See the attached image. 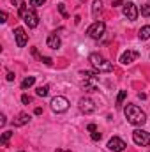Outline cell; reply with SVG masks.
<instances>
[{
	"instance_id": "4316f807",
	"label": "cell",
	"mask_w": 150,
	"mask_h": 152,
	"mask_svg": "<svg viewBox=\"0 0 150 152\" xmlns=\"http://www.w3.org/2000/svg\"><path fill=\"white\" fill-rule=\"evenodd\" d=\"M0 21H2V23L7 21V12H5V11H2V14H0Z\"/></svg>"
},
{
	"instance_id": "6da1fadb",
	"label": "cell",
	"mask_w": 150,
	"mask_h": 152,
	"mask_svg": "<svg viewBox=\"0 0 150 152\" xmlns=\"http://www.w3.org/2000/svg\"><path fill=\"white\" fill-rule=\"evenodd\" d=\"M124 113H125V118L129 120V124L133 126H143L147 122V113L141 108H138L136 104H127Z\"/></svg>"
},
{
	"instance_id": "cb8c5ba5",
	"label": "cell",
	"mask_w": 150,
	"mask_h": 152,
	"mask_svg": "<svg viewBox=\"0 0 150 152\" xmlns=\"http://www.w3.org/2000/svg\"><path fill=\"white\" fill-rule=\"evenodd\" d=\"M21 103H23V104H30V103H32V97L27 96V94H23V96H21Z\"/></svg>"
},
{
	"instance_id": "8992f818",
	"label": "cell",
	"mask_w": 150,
	"mask_h": 152,
	"mask_svg": "<svg viewBox=\"0 0 150 152\" xmlns=\"http://www.w3.org/2000/svg\"><path fill=\"white\" fill-rule=\"evenodd\" d=\"M104 30H106V25L103 21H95V23H92L88 27L87 34H88V37H92V39H101L104 36Z\"/></svg>"
},
{
	"instance_id": "2e32d148",
	"label": "cell",
	"mask_w": 150,
	"mask_h": 152,
	"mask_svg": "<svg viewBox=\"0 0 150 152\" xmlns=\"http://www.w3.org/2000/svg\"><path fill=\"white\" fill-rule=\"evenodd\" d=\"M34 83H36V78H34V76H28V78H25V80L21 81V88L27 90V88H30Z\"/></svg>"
},
{
	"instance_id": "ac0fdd59",
	"label": "cell",
	"mask_w": 150,
	"mask_h": 152,
	"mask_svg": "<svg viewBox=\"0 0 150 152\" xmlns=\"http://www.w3.org/2000/svg\"><path fill=\"white\" fill-rule=\"evenodd\" d=\"M36 94H37L39 97H46V96L50 94V87H48V85H41V87H37Z\"/></svg>"
},
{
	"instance_id": "f1b7e54d",
	"label": "cell",
	"mask_w": 150,
	"mask_h": 152,
	"mask_svg": "<svg viewBox=\"0 0 150 152\" xmlns=\"http://www.w3.org/2000/svg\"><path fill=\"white\" fill-rule=\"evenodd\" d=\"M5 122H7V120H5V115H0V126H2V127L5 126Z\"/></svg>"
},
{
	"instance_id": "ffe728a7",
	"label": "cell",
	"mask_w": 150,
	"mask_h": 152,
	"mask_svg": "<svg viewBox=\"0 0 150 152\" xmlns=\"http://www.w3.org/2000/svg\"><path fill=\"white\" fill-rule=\"evenodd\" d=\"M140 12H141V16H145V18H150V5H141Z\"/></svg>"
},
{
	"instance_id": "9c48e42d",
	"label": "cell",
	"mask_w": 150,
	"mask_h": 152,
	"mask_svg": "<svg viewBox=\"0 0 150 152\" xmlns=\"http://www.w3.org/2000/svg\"><path fill=\"white\" fill-rule=\"evenodd\" d=\"M79 110L87 115L94 113L95 112V103L92 99H88V97H83V99H79Z\"/></svg>"
},
{
	"instance_id": "1f68e13d",
	"label": "cell",
	"mask_w": 150,
	"mask_h": 152,
	"mask_svg": "<svg viewBox=\"0 0 150 152\" xmlns=\"http://www.w3.org/2000/svg\"><path fill=\"white\" fill-rule=\"evenodd\" d=\"M34 113H36V115H41V113H42V108H36V110H34Z\"/></svg>"
},
{
	"instance_id": "9a60e30c",
	"label": "cell",
	"mask_w": 150,
	"mask_h": 152,
	"mask_svg": "<svg viewBox=\"0 0 150 152\" xmlns=\"http://www.w3.org/2000/svg\"><path fill=\"white\" fill-rule=\"evenodd\" d=\"M28 118H30V117H28L27 113H20L18 115V118L14 120V126H25V124L28 122Z\"/></svg>"
},
{
	"instance_id": "d6a6232c",
	"label": "cell",
	"mask_w": 150,
	"mask_h": 152,
	"mask_svg": "<svg viewBox=\"0 0 150 152\" xmlns=\"http://www.w3.org/2000/svg\"><path fill=\"white\" fill-rule=\"evenodd\" d=\"M12 4H16V5H18V7H20V5H21V4H23V2H21V0H12Z\"/></svg>"
},
{
	"instance_id": "ba28073f",
	"label": "cell",
	"mask_w": 150,
	"mask_h": 152,
	"mask_svg": "<svg viewBox=\"0 0 150 152\" xmlns=\"http://www.w3.org/2000/svg\"><path fill=\"white\" fill-rule=\"evenodd\" d=\"M125 147H127V145H125V142H124L122 138H118V136H113L111 140L108 142V149L113 151V152H122Z\"/></svg>"
},
{
	"instance_id": "3957f363",
	"label": "cell",
	"mask_w": 150,
	"mask_h": 152,
	"mask_svg": "<svg viewBox=\"0 0 150 152\" xmlns=\"http://www.w3.org/2000/svg\"><path fill=\"white\" fill-rule=\"evenodd\" d=\"M20 16L23 18V21L28 25V28H36L39 25V16L34 9H28L27 4H21L20 5Z\"/></svg>"
},
{
	"instance_id": "484cf974",
	"label": "cell",
	"mask_w": 150,
	"mask_h": 152,
	"mask_svg": "<svg viewBox=\"0 0 150 152\" xmlns=\"http://www.w3.org/2000/svg\"><path fill=\"white\" fill-rule=\"evenodd\" d=\"M41 62H44L46 66H51V64H53V60H51L50 57H41Z\"/></svg>"
},
{
	"instance_id": "603a6c76",
	"label": "cell",
	"mask_w": 150,
	"mask_h": 152,
	"mask_svg": "<svg viewBox=\"0 0 150 152\" xmlns=\"http://www.w3.org/2000/svg\"><path fill=\"white\" fill-rule=\"evenodd\" d=\"M58 11H60V14H62L64 18H69V14H67V11H66V7H64V4H58Z\"/></svg>"
},
{
	"instance_id": "e0dca14e",
	"label": "cell",
	"mask_w": 150,
	"mask_h": 152,
	"mask_svg": "<svg viewBox=\"0 0 150 152\" xmlns=\"http://www.w3.org/2000/svg\"><path fill=\"white\" fill-rule=\"evenodd\" d=\"M11 136H12V131H4V133H2V138H0V143H2V147H7V143H9Z\"/></svg>"
},
{
	"instance_id": "e575fe53",
	"label": "cell",
	"mask_w": 150,
	"mask_h": 152,
	"mask_svg": "<svg viewBox=\"0 0 150 152\" xmlns=\"http://www.w3.org/2000/svg\"><path fill=\"white\" fill-rule=\"evenodd\" d=\"M18 152H25V151H18Z\"/></svg>"
},
{
	"instance_id": "836d02e7",
	"label": "cell",
	"mask_w": 150,
	"mask_h": 152,
	"mask_svg": "<svg viewBox=\"0 0 150 152\" xmlns=\"http://www.w3.org/2000/svg\"><path fill=\"white\" fill-rule=\"evenodd\" d=\"M62 152H71V151H62Z\"/></svg>"
},
{
	"instance_id": "5bb4252c",
	"label": "cell",
	"mask_w": 150,
	"mask_h": 152,
	"mask_svg": "<svg viewBox=\"0 0 150 152\" xmlns=\"http://www.w3.org/2000/svg\"><path fill=\"white\" fill-rule=\"evenodd\" d=\"M138 37L140 39H150V25H145V27H141L140 28V32H138Z\"/></svg>"
},
{
	"instance_id": "7c38bea8",
	"label": "cell",
	"mask_w": 150,
	"mask_h": 152,
	"mask_svg": "<svg viewBox=\"0 0 150 152\" xmlns=\"http://www.w3.org/2000/svg\"><path fill=\"white\" fill-rule=\"evenodd\" d=\"M46 44H48V48L57 50V48H60L62 41H60V37H58L57 34H50V36H48V39H46Z\"/></svg>"
},
{
	"instance_id": "4dcf8cb0",
	"label": "cell",
	"mask_w": 150,
	"mask_h": 152,
	"mask_svg": "<svg viewBox=\"0 0 150 152\" xmlns=\"http://www.w3.org/2000/svg\"><path fill=\"white\" fill-rule=\"evenodd\" d=\"M122 4H124L122 0H115V2H113V7H118V5H122Z\"/></svg>"
},
{
	"instance_id": "d4e9b609",
	"label": "cell",
	"mask_w": 150,
	"mask_h": 152,
	"mask_svg": "<svg viewBox=\"0 0 150 152\" xmlns=\"http://www.w3.org/2000/svg\"><path fill=\"white\" fill-rule=\"evenodd\" d=\"M101 136H103V134H101V133H99V131H94V133H92V134H90V138H92V140H94V142H99V140H101Z\"/></svg>"
},
{
	"instance_id": "7a4b0ae2",
	"label": "cell",
	"mask_w": 150,
	"mask_h": 152,
	"mask_svg": "<svg viewBox=\"0 0 150 152\" xmlns=\"http://www.w3.org/2000/svg\"><path fill=\"white\" fill-rule=\"evenodd\" d=\"M88 62H90V64L94 66V69L99 71V73H110V71H113L111 62H108L101 53H90Z\"/></svg>"
},
{
	"instance_id": "5b68a950",
	"label": "cell",
	"mask_w": 150,
	"mask_h": 152,
	"mask_svg": "<svg viewBox=\"0 0 150 152\" xmlns=\"http://www.w3.org/2000/svg\"><path fill=\"white\" fill-rule=\"evenodd\" d=\"M133 142L140 147H147V145H150V133L143 131V129H136L133 133Z\"/></svg>"
},
{
	"instance_id": "8fae6325",
	"label": "cell",
	"mask_w": 150,
	"mask_h": 152,
	"mask_svg": "<svg viewBox=\"0 0 150 152\" xmlns=\"http://www.w3.org/2000/svg\"><path fill=\"white\" fill-rule=\"evenodd\" d=\"M138 57H140V53H138V51H134V50H127V51H124V53H122V57H120V64H124V66L133 64Z\"/></svg>"
},
{
	"instance_id": "44dd1931",
	"label": "cell",
	"mask_w": 150,
	"mask_h": 152,
	"mask_svg": "<svg viewBox=\"0 0 150 152\" xmlns=\"http://www.w3.org/2000/svg\"><path fill=\"white\" fill-rule=\"evenodd\" d=\"M81 76H83L85 80H95V78H97L95 73H90V71H81Z\"/></svg>"
},
{
	"instance_id": "30bf717a",
	"label": "cell",
	"mask_w": 150,
	"mask_h": 152,
	"mask_svg": "<svg viewBox=\"0 0 150 152\" xmlns=\"http://www.w3.org/2000/svg\"><path fill=\"white\" fill-rule=\"evenodd\" d=\"M14 39H16V44H18V48H23L27 42H28V34L21 28V27H18L16 30H14Z\"/></svg>"
},
{
	"instance_id": "7402d4cb",
	"label": "cell",
	"mask_w": 150,
	"mask_h": 152,
	"mask_svg": "<svg viewBox=\"0 0 150 152\" xmlns=\"http://www.w3.org/2000/svg\"><path fill=\"white\" fill-rule=\"evenodd\" d=\"M44 2H46V0H30V5H32V9H34V7H41Z\"/></svg>"
},
{
	"instance_id": "f546056e",
	"label": "cell",
	"mask_w": 150,
	"mask_h": 152,
	"mask_svg": "<svg viewBox=\"0 0 150 152\" xmlns=\"http://www.w3.org/2000/svg\"><path fill=\"white\" fill-rule=\"evenodd\" d=\"M14 80V73H7V81H12Z\"/></svg>"
},
{
	"instance_id": "4fadbf2b",
	"label": "cell",
	"mask_w": 150,
	"mask_h": 152,
	"mask_svg": "<svg viewBox=\"0 0 150 152\" xmlns=\"http://www.w3.org/2000/svg\"><path fill=\"white\" fill-rule=\"evenodd\" d=\"M101 11H103V2L101 0H94V4H92V14H94V18H97V14H101Z\"/></svg>"
},
{
	"instance_id": "d6986e66",
	"label": "cell",
	"mask_w": 150,
	"mask_h": 152,
	"mask_svg": "<svg viewBox=\"0 0 150 152\" xmlns=\"http://www.w3.org/2000/svg\"><path fill=\"white\" fill-rule=\"evenodd\" d=\"M125 96H127V92H125V90H120V94H118V97H117V106H120V104L124 103Z\"/></svg>"
},
{
	"instance_id": "277c9868",
	"label": "cell",
	"mask_w": 150,
	"mask_h": 152,
	"mask_svg": "<svg viewBox=\"0 0 150 152\" xmlns=\"http://www.w3.org/2000/svg\"><path fill=\"white\" fill-rule=\"evenodd\" d=\"M67 108H69V101L64 96H57L51 99V110L55 113H64V112H67Z\"/></svg>"
},
{
	"instance_id": "83f0119b",
	"label": "cell",
	"mask_w": 150,
	"mask_h": 152,
	"mask_svg": "<svg viewBox=\"0 0 150 152\" xmlns=\"http://www.w3.org/2000/svg\"><path fill=\"white\" fill-rule=\"evenodd\" d=\"M87 129H88L90 133H94V131H97V126H95V124H88V126H87Z\"/></svg>"
},
{
	"instance_id": "52a82bcc",
	"label": "cell",
	"mask_w": 150,
	"mask_h": 152,
	"mask_svg": "<svg viewBox=\"0 0 150 152\" xmlns=\"http://www.w3.org/2000/svg\"><path fill=\"white\" fill-rule=\"evenodd\" d=\"M138 14H140V11H138V7H136L133 2L124 4V16H125L129 21H134V20L138 18Z\"/></svg>"
}]
</instances>
